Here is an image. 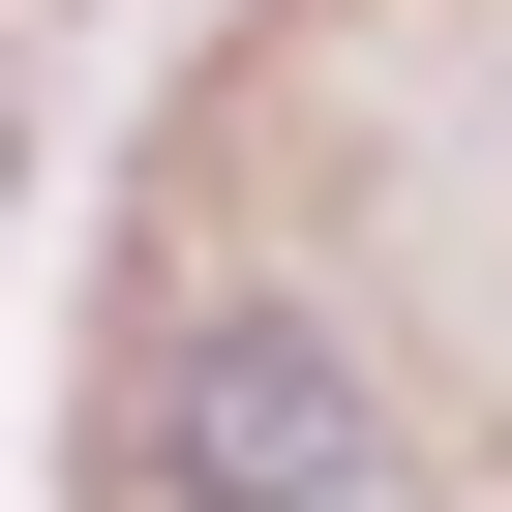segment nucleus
<instances>
[{
	"label": "nucleus",
	"mask_w": 512,
	"mask_h": 512,
	"mask_svg": "<svg viewBox=\"0 0 512 512\" xmlns=\"http://www.w3.org/2000/svg\"><path fill=\"white\" fill-rule=\"evenodd\" d=\"M181 512H362V392L302 332H211L181 362Z\"/></svg>",
	"instance_id": "obj_1"
}]
</instances>
